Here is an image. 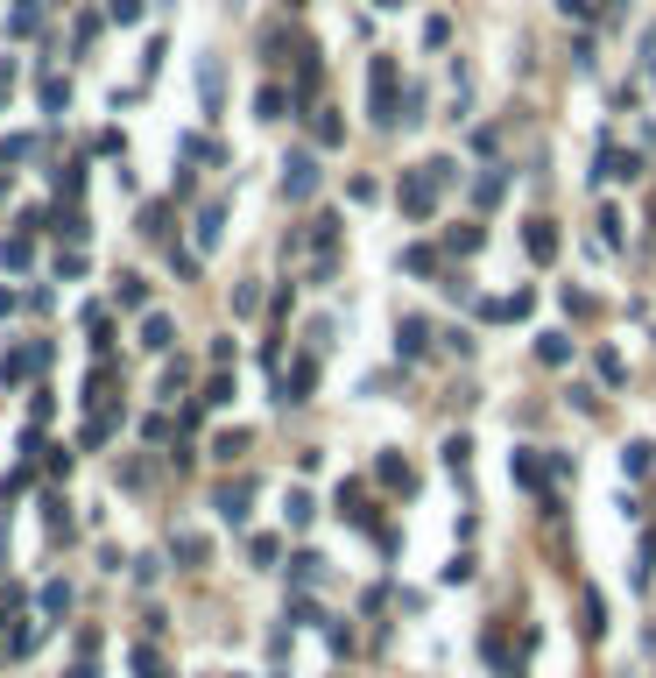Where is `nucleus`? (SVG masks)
<instances>
[{
    "mask_svg": "<svg viewBox=\"0 0 656 678\" xmlns=\"http://www.w3.org/2000/svg\"><path fill=\"white\" fill-rule=\"evenodd\" d=\"M368 107H374V120H395V113H402V107H395V64H389V57L368 64Z\"/></svg>",
    "mask_w": 656,
    "mask_h": 678,
    "instance_id": "f257e3e1",
    "label": "nucleus"
},
{
    "mask_svg": "<svg viewBox=\"0 0 656 678\" xmlns=\"http://www.w3.org/2000/svg\"><path fill=\"white\" fill-rule=\"evenodd\" d=\"M431 205H438V177H431V163H423V170H410V177H402V213H410V219H431Z\"/></svg>",
    "mask_w": 656,
    "mask_h": 678,
    "instance_id": "f03ea898",
    "label": "nucleus"
},
{
    "mask_svg": "<svg viewBox=\"0 0 656 678\" xmlns=\"http://www.w3.org/2000/svg\"><path fill=\"white\" fill-rule=\"evenodd\" d=\"M629 184V177H642V156H635V149H600V156H593V184Z\"/></svg>",
    "mask_w": 656,
    "mask_h": 678,
    "instance_id": "7ed1b4c3",
    "label": "nucleus"
},
{
    "mask_svg": "<svg viewBox=\"0 0 656 678\" xmlns=\"http://www.w3.org/2000/svg\"><path fill=\"white\" fill-rule=\"evenodd\" d=\"M311 191H318V156L297 149V156L283 163V198H311Z\"/></svg>",
    "mask_w": 656,
    "mask_h": 678,
    "instance_id": "20e7f679",
    "label": "nucleus"
},
{
    "mask_svg": "<svg viewBox=\"0 0 656 678\" xmlns=\"http://www.w3.org/2000/svg\"><path fill=\"white\" fill-rule=\"evenodd\" d=\"M247 502H255V481H226L219 488V516L226 523H247Z\"/></svg>",
    "mask_w": 656,
    "mask_h": 678,
    "instance_id": "39448f33",
    "label": "nucleus"
},
{
    "mask_svg": "<svg viewBox=\"0 0 656 678\" xmlns=\"http://www.w3.org/2000/svg\"><path fill=\"white\" fill-rule=\"evenodd\" d=\"M523 247H529V255H536V262H557V226H551V219H529Z\"/></svg>",
    "mask_w": 656,
    "mask_h": 678,
    "instance_id": "423d86ee",
    "label": "nucleus"
},
{
    "mask_svg": "<svg viewBox=\"0 0 656 678\" xmlns=\"http://www.w3.org/2000/svg\"><path fill=\"white\" fill-rule=\"evenodd\" d=\"M198 99H205V113H219V99H226V71L219 64H198Z\"/></svg>",
    "mask_w": 656,
    "mask_h": 678,
    "instance_id": "0eeeda50",
    "label": "nucleus"
},
{
    "mask_svg": "<svg viewBox=\"0 0 656 678\" xmlns=\"http://www.w3.org/2000/svg\"><path fill=\"white\" fill-rule=\"evenodd\" d=\"M374 474H381V481H389L395 495H410V488H417V474H410V466L395 460V453H381V460H374Z\"/></svg>",
    "mask_w": 656,
    "mask_h": 678,
    "instance_id": "6e6552de",
    "label": "nucleus"
},
{
    "mask_svg": "<svg viewBox=\"0 0 656 678\" xmlns=\"http://www.w3.org/2000/svg\"><path fill=\"white\" fill-rule=\"evenodd\" d=\"M536 360H544V368H565V360H572V339H565V332H544V339H536Z\"/></svg>",
    "mask_w": 656,
    "mask_h": 678,
    "instance_id": "1a4fd4ad",
    "label": "nucleus"
},
{
    "mask_svg": "<svg viewBox=\"0 0 656 678\" xmlns=\"http://www.w3.org/2000/svg\"><path fill=\"white\" fill-rule=\"evenodd\" d=\"M219 219H226V205H205V213L191 219V234H198V247H219Z\"/></svg>",
    "mask_w": 656,
    "mask_h": 678,
    "instance_id": "9d476101",
    "label": "nucleus"
},
{
    "mask_svg": "<svg viewBox=\"0 0 656 678\" xmlns=\"http://www.w3.org/2000/svg\"><path fill=\"white\" fill-rule=\"evenodd\" d=\"M170 332H177V326H170L162 311H149V318H141V347H149V353H162V347H170Z\"/></svg>",
    "mask_w": 656,
    "mask_h": 678,
    "instance_id": "9b49d317",
    "label": "nucleus"
},
{
    "mask_svg": "<svg viewBox=\"0 0 656 678\" xmlns=\"http://www.w3.org/2000/svg\"><path fill=\"white\" fill-rule=\"evenodd\" d=\"M529 290H515V297H501V304H487V318H501V326H508V318H529Z\"/></svg>",
    "mask_w": 656,
    "mask_h": 678,
    "instance_id": "f8f14e48",
    "label": "nucleus"
},
{
    "mask_svg": "<svg viewBox=\"0 0 656 678\" xmlns=\"http://www.w3.org/2000/svg\"><path fill=\"white\" fill-rule=\"evenodd\" d=\"M283 85H268V92H255V120H283Z\"/></svg>",
    "mask_w": 656,
    "mask_h": 678,
    "instance_id": "ddd939ff",
    "label": "nucleus"
},
{
    "mask_svg": "<svg viewBox=\"0 0 656 678\" xmlns=\"http://www.w3.org/2000/svg\"><path fill=\"white\" fill-rule=\"evenodd\" d=\"M311 381H318V368L304 360V368H297V375L283 381V403H304V389H311Z\"/></svg>",
    "mask_w": 656,
    "mask_h": 678,
    "instance_id": "4468645a",
    "label": "nucleus"
},
{
    "mask_svg": "<svg viewBox=\"0 0 656 678\" xmlns=\"http://www.w3.org/2000/svg\"><path fill=\"white\" fill-rule=\"evenodd\" d=\"M177 558H184V566H205V558H212V544H205V537H191V530H184V537H177Z\"/></svg>",
    "mask_w": 656,
    "mask_h": 678,
    "instance_id": "2eb2a0df",
    "label": "nucleus"
},
{
    "mask_svg": "<svg viewBox=\"0 0 656 678\" xmlns=\"http://www.w3.org/2000/svg\"><path fill=\"white\" fill-rule=\"evenodd\" d=\"M402 360H423V318H402Z\"/></svg>",
    "mask_w": 656,
    "mask_h": 678,
    "instance_id": "dca6fc26",
    "label": "nucleus"
},
{
    "mask_svg": "<svg viewBox=\"0 0 656 678\" xmlns=\"http://www.w3.org/2000/svg\"><path fill=\"white\" fill-rule=\"evenodd\" d=\"M501 191H508V177H480V184H473V205H501Z\"/></svg>",
    "mask_w": 656,
    "mask_h": 678,
    "instance_id": "f3484780",
    "label": "nucleus"
},
{
    "mask_svg": "<svg viewBox=\"0 0 656 678\" xmlns=\"http://www.w3.org/2000/svg\"><path fill=\"white\" fill-rule=\"evenodd\" d=\"M515 481H523V488H536V481H544V466H536V453H529V445L515 453Z\"/></svg>",
    "mask_w": 656,
    "mask_h": 678,
    "instance_id": "a211bd4d",
    "label": "nucleus"
},
{
    "mask_svg": "<svg viewBox=\"0 0 656 678\" xmlns=\"http://www.w3.org/2000/svg\"><path fill=\"white\" fill-rule=\"evenodd\" d=\"M445 247H452V255H473V247H480V226H452Z\"/></svg>",
    "mask_w": 656,
    "mask_h": 678,
    "instance_id": "6ab92c4d",
    "label": "nucleus"
},
{
    "mask_svg": "<svg viewBox=\"0 0 656 678\" xmlns=\"http://www.w3.org/2000/svg\"><path fill=\"white\" fill-rule=\"evenodd\" d=\"M650 466H656V445H650V438H635V445H629V474H650Z\"/></svg>",
    "mask_w": 656,
    "mask_h": 678,
    "instance_id": "aec40b11",
    "label": "nucleus"
},
{
    "mask_svg": "<svg viewBox=\"0 0 656 678\" xmlns=\"http://www.w3.org/2000/svg\"><path fill=\"white\" fill-rule=\"evenodd\" d=\"M557 7H565L572 22H600V0H557Z\"/></svg>",
    "mask_w": 656,
    "mask_h": 678,
    "instance_id": "412c9836",
    "label": "nucleus"
},
{
    "mask_svg": "<svg viewBox=\"0 0 656 678\" xmlns=\"http://www.w3.org/2000/svg\"><path fill=\"white\" fill-rule=\"evenodd\" d=\"M339 141H346V128L332 120V113H325V120H318V149H339Z\"/></svg>",
    "mask_w": 656,
    "mask_h": 678,
    "instance_id": "4be33fe9",
    "label": "nucleus"
},
{
    "mask_svg": "<svg viewBox=\"0 0 656 678\" xmlns=\"http://www.w3.org/2000/svg\"><path fill=\"white\" fill-rule=\"evenodd\" d=\"M205 403H212V410H226V403H234V381H226V375H212V389H205Z\"/></svg>",
    "mask_w": 656,
    "mask_h": 678,
    "instance_id": "5701e85b",
    "label": "nucleus"
},
{
    "mask_svg": "<svg viewBox=\"0 0 656 678\" xmlns=\"http://www.w3.org/2000/svg\"><path fill=\"white\" fill-rule=\"evenodd\" d=\"M276 551H283L276 537H255V544H247V558H255V566H276Z\"/></svg>",
    "mask_w": 656,
    "mask_h": 678,
    "instance_id": "b1692460",
    "label": "nucleus"
},
{
    "mask_svg": "<svg viewBox=\"0 0 656 678\" xmlns=\"http://www.w3.org/2000/svg\"><path fill=\"white\" fill-rule=\"evenodd\" d=\"M600 234H607V247H621V213L614 205H600Z\"/></svg>",
    "mask_w": 656,
    "mask_h": 678,
    "instance_id": "393cba45",
    "label": "nucleus"
}]
</instances>
